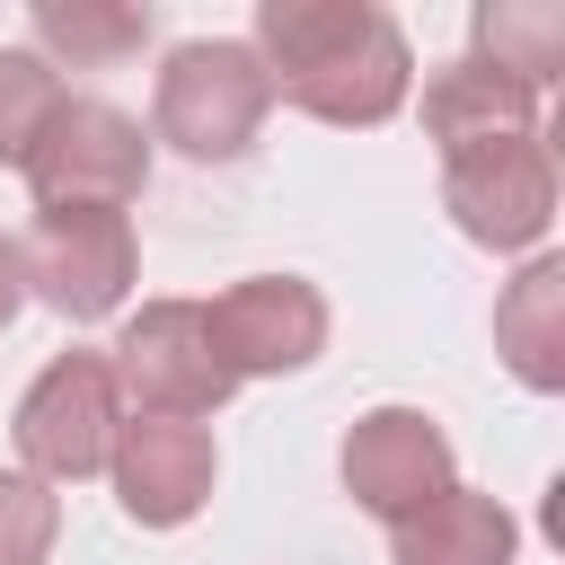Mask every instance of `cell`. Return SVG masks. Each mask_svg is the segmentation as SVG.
<instances>
[{"label": "cell", "instance_id": "6da1fadb", "mask_svg": "<svg viewBox=\"0 0 565 565\" xmlns=\"http://www.w3.org/2000/svg\"><path fill=\"white\" fill-rule=\"evenodd\" d=\"M247 53L265 62L274 97L300 106L309 124L371 132L415 97V53L406 26L380 0H256Z\"/></svg>", "mask_w": 565, "mask_h": 565}, {"label": "cell", "instance_id": "7a4b0ae2", "mask_svg": "<svg viewBox=\"0 0 565 565\" xmlns=\"http://www.w3.org/2000/svg\"><path fill=\"white\" fill-rule=\"evenodd\" d=\"M265 115H274V79H265V62L247 53V35L168 44L159 88H150V141H168V150L194 159V168H230V159L256 150Z\"/></svg>", "mask_w": 565, "mask_h": 565}, {"label": "cell", "instance_id": "3957f363", "mask_svg": "<svg viewBox=\"0 0 565 565\" xmlns=\"http://www.w3.org/2000/svg\"><path fill=\"white\" fill-rule=\"evenodd\" d=\"M106 371H115V397L132 415H168V424H203L230 406V362L203 327V300H141L115 344H106Z\"/></svg>", "mask_w": 565, "mask_h": 565}, {"label": "cell", "instance_id": "277c9868", "mask_svg": "<svg viewBox=\"0 0 565 565\" xmlns=\"http://www.w3.org/2000/svg\"><path fill=\"white\" fill-rule=\"evenodd\" d=\"M18 177L35 212H124L150 185V132L106 97H62V115L44 124Z\"/></svg>", "mask_w": 565, "mask_h": 565}, {"label": "cell", "instance_id": "5b68a950", "mask_svg": "<svg viewBox=\"0 0 565 565\" xmlns=\"http://www.w3.org/2000/svg\"><path fill=\"white\" fill-rule=\"evenodd\" d=\"M441 212L459 221V238H477L494 256H539V238L556 230V150H547V132H512V141L441 159Z\"/></svg>", "mask_w": 565, "mask_h": 565}, {"label": "cell", "instance_id": "8992f818", "mask_svg": "<svg viewBox=\"0 0 565 565\" xmlns=\"http://www.w3.org/2000/svg\"><path fill=\"white\" fill-rule=\"evenodd\" d=\"M115 433H124V397H115L106 353H53V362L26 380V397H18V459H26V477H44V486L106 477Z\"/></svg>", "mask_w": 565, "mask_h": 565}, {"label": "cell", "instance_id": "52a82bcc", "mask_svg": "<svg viewBox=\"0 0 565 565\" xmlns=\"http://www.w3.org/2000/svg\"><path fill=\"white\" fill-rule=\"evenodd\" d=\"M18 265H26V300H44L71 327H97L132 300L141 247L124 212H35V230L18 238Z\"/></svg>", "mask_w": 565, "mask_h": 565}, {"label": "cell", "instance_id": "ba28073f", "mask_svg": "<svg viewBox=\"0 0 565 565\" xmlns=\"http://www.w3.org/2000/svg\"><path fill=\"white\" fill-rule=\"evenodd\" d=\"M203 327H212L230 380H291V371H309L327 353L335 309H327V291L309 274H247L221 300H203Z\"/></svg>", "mask_w": 565, "mask_h": 565}, {"label": "cell", "instance_id": "9c48e42d", "mask_svg": "<svg viewBox=\"0 0 565 565\" xmlns=\"http://www.w3.org/2000/svg\"><path fill=\"white\" fill-rule=\"evenodd\" d=\"M335 477L371 521H406L441 486H459V459H450V433L424 406H371V415H353V433L335 450Z\"/></svg>", "mask_w": 565, "mask_h": 565}, {"label": "cell", "instance_id": "30bf717a", "mask_svg": "<svg viewBox=\"0 0 565 565\" xmlns=\"http://www.w3.org/2000/svg\"><path fill=\"white\" fill-rule=\"evenodd\" d=\"M106 477H115V503H124L132 530H185V521L212 503V486H221V450H212L203 424L124 415Z\"/></svg>", "mask_w": 565, "mask_h": 565}, {"label": "cell", "instance_id": "8fae6325", "mask_svg": "<svg viewBox=\"0 0 565 565\" xmlns=\"http://www.w3.org/2000/svg\"><path fill=\"white\" fill-rule=\"evenodd\" d=\"M512 132H539V88H521L512 71L459 53V62H441L424 79V141L441 159L486 150V141H512Z\"/></svg>", "mask_w": 565, "mask_h": 565}, {"label": "cell", "instance_id": "7c38bea8", "mask_svg": "<svg viewBox=\"0 0 565 565\" xmlns=\"http://www.w3.org/2000/svg\"><path fill=\"white\" fill-rule=\"evenodd\" d=\"M512 556H521V521L477 486H441L424 512L388 521V565H512Z\"/></svg>", "mask_w": 565, "mask_h": 565}, {"label": "cell", "instance_id": "4fadbf2b", "mask_svg": "<svg viewBox=\"0 0 565 565\" xmlns=\"http://www.w3.org/2000/svg\"><path fill=\"white\" fill-rule=\"evenodd\" d=\"M494 353H503V371L521 388H539V397L565 388V256L539 247L503 282V300H494Z\"/></svg>", "mask_w": 565, "mask_h": 565}, {"label": "cell", "instance_id": "5bb4252c", "mask_svg": "<svg viewBox=\"0 0 565 565\" xmlns=\"http://www.w3.org/2000/svg\"><path fill=\"white\" fill-rule=\"evenodd\" d=\"M35 62H71V71H115V62H132L141 44H150V9H132V0H35Z\"/></svg>", "mask_w": 565, "mask_h": 565}, {"label": "cell", "instance_id": "9a60e30c", "mask_svg": "<svg viewBox=\"0 0 565 565\" xmlns=\"http://www.w3.org/2000/svg\"><path fill=\"white\" fill-rule=\"evenodd\" d=\"M468 35H477L468 53L494 62V71H512L521 88H547L565 71V9L556 0H486Z\"/></svg>", "mask_w": 565, "mask_h": 565}, {"label": "cell", "instance_id": "2e32d148", "mask_svg": "<svg viewBox=\"0 0 565 565\" xmlns=\"http://www.w3.org/2000/svg\"><path fill=\"white\" fill-rule=\"evenodd\" d=\"M62 71L35 62L26 44H0V168H26V150L44 141V124L62 115Z\"/></svg>", "mask_w": 565, "mask_h": 565}, {"label": "cell", "instance_id": "e0dca14e", "mask_svg": "<svg viewBox=\"0 0 565 565\" xmlns=\"http://www.w3.org/2000/svg\"><path fill=\"white\" fill-rule=\"evenodd\" d=\"M62 539V494L26 468H0V565H44Z\"/></svg>", "mask_w": 565, "mask_h": 565}, {"label": "cell", "instance_id": "ac0fdd59", "mask_svg": "<svg viewBox=\"0 0 565 565\" xmlns=\"http://www.w3.org/2000/svg\"><path fill=\"white\" fill-rule=\"evenodd\" d=\"M26 309V265H18V238H0V327Z\"/></svg>", "mask_w": 565, "mask_h": 565}]
</instances>
